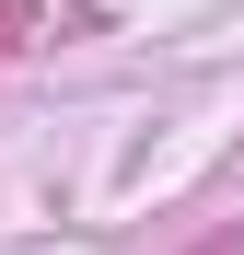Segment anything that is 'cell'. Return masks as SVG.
<instances>
[{
	"label": "cell",
	"instance_id": "1",
	"mask_svg": "<svg viewBox=\"0 0 244 255\" xmlns=\"http://www.w3.org/2000/svg\"><path fill=\"white\" fill-rule=\"evenodd\" d=\"M23 35H35V12H23V0H0V47H23Z\"/></svg>",
	"mask_w": 244,
	"mask_h": 255
},
{
	"label": "cell",
	"instance_id": "2",
	"mask_svg": "<svg viewBox=\"0 0 244 255\" xmlns=\"http://www.w3.org/2000/svg\"><path fill=\"white\" fill-rule=\"evenodd\" d=\"M210 255H244V221H233V232H221V244H210Z\"/></svg>",
	"mask_w": 244,
	"mask_h": 255
}]
</instances>
